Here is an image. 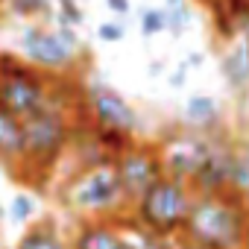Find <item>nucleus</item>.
Here are the masks:
<instances>
[{
    "label": "nucleus",
    "mask_w": 249,
    "mask_h": 249,
    "mask_svg": "<svg viewBox=\"0 0 249 249\" xmlns=\"http://www.w3.org/2000/svg\"><path fill=\"white\" fill-rule=\"evenodd\" d=\"M246 229L249 202H243L234 191L196 194L182 237L196 249H243Z\"/></svg>",
    "instance_id": "nucleus-1"
},
{
    "label": "nucleus",
    "mask_w": 249,
    "mask_h": 249,
    "mask_svg": "<svg viewBox=\"0 0 249 249\" xmlns=\"http://www.w3.org/2000/svg\"><path fill=\"white\" fill-rule=\"evenodd\" d=\"M194 188L182 179L164 176L159 185L147 191V196L138 202V220L147 226L153 237H170L185 231L191 205H194Z\"/></svg>",
    "instance_id": "nucleus-2"
},
{
    "label": "nucleus",
    "mask_w": 249,
    "mask_h": 249,
    "mask_svg": "<svg viewBox=\"0 0 249 249\" xmlns=\"http://www.w3.org/2000/svg\"><path fill=\"white\" fill-rule=\"evenodd\" d=\"M50 103L47 79L38 68L24 65L12 56H0V106L18 114L21 120L33 117Z\"/></svg>",
    "instance_id": "nucleus-3"
},
{
    "label": "nucleus",
    "mask_w": 249,
    "mask_h": 249,
    "mask_svg": "<svg viewBox=\"0 0 249 249\" xmlns=\"http://www.w3.org/2000/svg\"><path fill=\"white\" fill-rule=\"evenodd\" d=\"M65 199L71 202V208L76 211H88V214H100V211H111L117 208L123 199V185H120V173L114 161H97L91 167H85L65 191Z\"/></svg>",
    "instance_id": "nucleus-4"
},
{
    "label": "nucleus",
    "mask_w": 249,
    "mask_h": 249,
    "mask_svg": "<svg viewBox=\"0 0 249 249\" xmlns=\"http://www.w3.org/2000/svg\"><path fill=\"white\" fill-rule=\"evenodd\" d=\"M21 50H24L27 62L33 68H38L41 73H62V71H71L76 65V56H79L82 47H79L76 30L30 27V30H24Z\"/></svg>",
    "instance_id": "nucleus-5"
},
{
    "label": "nucleus",
    "mask_w": 249,
    "mask_h": 249,
    "mask_svg": "<svg viewBox=\"0 0 249 249\" xmlns=\"http://www.w3.org/2000/svg\"><path fill=\"white\" fill-rule=\"evenodd\" d=\"M71 138L68 117L50 103L24 120V159L36 164H53Z\"/></svg>",
    "instance_id": "nucleus-6"
},
{
    "label": "nucleus",
    "mask_w": 249,
    "mask_h": 249,
    "mask_svg": "<svg viewBox=\"0 0 249 249\" xmlns=\"http://www.w3.org/2000/svg\"><path fill=\"white\" fill-rule=\"evenodd\" d=\"M114 164H117V173H120L123 196L132 199V202H141L147 196V191L167 176L164 161H161V150L147 147V144H132L126 153H120L114 159Z\"/></svg>",
    "instance_id": "nucleus-7"
},
{
    "label": "nucleus",
    "mask_w": 249,
    "mask_h": 249,
    "mask_svg": "<svg viewBox=\"0 0 249 249\" xmlns=\"http://www.w3.org/2000/svg\"><path fill=\"white\" fill-rule=\"evenodd\" d=\"M217 135H205V132H194V129H185V132L173 135L164 147H159L161 161H164V173L191 185L194 176L199 173V167L205 164Z\"/></svg>",
    "instance_id": "nucleus-8"
},
{
    "label": "nucleus",
    "mask_w": 249,
    "mask_h": 249,
    "mask_svg": "<svg viewBox=\"0 0 249 249\" xmlns=\"http://www.w3.org/2000/svg\"><path fill=\"white\" fill-rule=\"evenodd\" d=\"M85 97H88V108L97 120V129L117 132V135H132L138 129V111L114 88H108L103 82H88Z\"/></svg>",
    "instance_id": "nucleus-9"
},
{
    "label": "nucleus",
    "mask_w": 249,
    "mask_h": 249,
    "mask_svg": "<svg viewBox=\"0 0 249 249\" xmlns=\"http://www.w3.org/2000/svg\"><path fill=\"white\" fill-rule=\"evenodd\" d=\"M211 27L220 41L234 44L249 27V0H208Z\"/></svg>",
    "instance_id": "nucleus-10"
},
{
    "label": "nucleus",
    "mask_w": 249,
    "mask_h": 249,
    "mask_svg": "<svg viewBox=\"0 0 249 249\" xmlns=\"http://www.w3.org/2000/svg\"><path fill=\"white\" fill-rule=\"evenodd\" d=\"M185 123L194 132H205V135H217L223 132V108L214 97L208 94H194L185 103Z\"/></svg>",
    "instance_id": "nucleus-11"
},
{
    "label": "nucleus",
    "mask_w": 249,
    "mask_h": 249,
    "mask_svg": "<svg viewBox=\"0 0 249 249\" xmlns=\"http://www.w3.org/2000/svg\"><path fill=\"white\" fill-rule=\"evenodd\" d=\"M220 73H223L231 94L249 91V47L243 41L229 44V50L220 56Z\"/></svg>",
    "instance_id": "nucleus-12"
},
{
    "label": "nucleus",
    "mask_w": 249,
    "mask_h": 249,
    "mask_svg": "<svg viewBox=\"0 0 249 249\" xmlns=\"http://www.w3.org/2000/svg\"><path fill=\"white\" fill-rule=\"evenodd\" d=\"M0 159H24V120L0 106Z\"/></svg>",
    "instance_id": "nucleus-13"
},
{
    "label": "nucleus",
    "mask_w": 249,
    "mask_h": 249,
    "mask_svg": "<svg viewBox=\"0 0 249 249\" xmlns=\"http://www.w3.org/2000/svg\"><path fill=\"white\" fill-rule=\"evenodd\" d=\"M73 249H138V246L108 226H85L79 231Z\"/></svg>",
    "instance_id": "nucleus-14"
},
{
    "label": "nucleus",
    "mask_w": 249,
    "mask_h": 249,
    "mask_svg": "<svg viewBox=\"0 0 249 249\" xmlns=\"http://www.w3.org/2000/svg\"><path fill=\"white\" fill-rule=\"evenodd\" d=\"M164 12H167V30L173 36H182L191 27V6L188 0H164Z\"/></svg>",
    "instance_id": "nucleus-15"
},
{
    "label": "nucleus",
    "mask_w": 249,
    "mask_h": 249,
    "mask_svg": "<svg viewBox=\"0 0 249 249\" xmlns=\"http://www.w3.org/2000/svg\"><path fill=\"white\" fill-rule=\"evenodd\" d=\"M18 249H65V246L56 237V231H50V229H33V231H27L21 237Z\"/></svg>",
    "instance_id": "nucleus-16"
},
{
    "label": "nucleus",
    "mask_w": 249,
    "mask_h": 249,
    "mask_svg": "<svg viewBox=\"0 0 249 249\" xmlns=\"http://www.w3.org/2000/svg\"><path fill=\"white\" fill-rule=\"evenodd\" d=\"M56 21H59V27L76 30V27L85 21L79 0H56Z\"/></svg>",
    "instance_id": "nucleus-17"
},
{
    "label": "nucleus",
    "mask_w": 249,
    "mask_h": 249,
    "mask_svg": "<svg viewBox=\"0 0 249 249\" xmlns=\"http://www.w3.org/2000/svg\"><path fill=\"white\" fill-rule=\"evenodd\" d=\"M164 30H167V12H164V6L161 9L147 6L141 12V33L144 36H156V33H164Z\"/></svg>",
    "instance_id": "nucleus-18"
},
{
    "label": "nucleus",
    "mask_w": 249,
    "mask_h": 249,
    "mask_svg": "<svg viewBox=\"0 0 249 249\" xmlns=\"http://www.w3.org/2000/svg\"><path fill=\"white\" fill-rule=\"evenodd\" d=\"M18 15H50L53 0H9Z\"/></svg>",
    "instance_id": "nucleus-19"
},
{
    "label": "nucleus",
    "mask_w": 249,
    "mask_h": 249,
    "mask_svg": "<svg viewBox=\"0 0 249 249\" xmlns=\"http://www.w3.org/2000/svg\"><path fill=\"white\" fill-rule=\"evenodd\" d=\"M36 211V202H33V196H27V194H18L15 199H12V217L21 223V220H27L30 214Z\"/></svg>",
    "instance_id": "nucleus-20"
},
{
    "label": "nucleus",
    "mask_w": 249,
    "mask_h": 249,
    "mask_svg": "<svg viewBox=\"0 0 249 249\" xmlns=\"http://www.w3.org/2000/svg\"><path fill=\"white\" fill-rule=\"evenodd\" d=\"M97 36H100L103 41L114 44V41H120V38H123V27H120V24H114V21H103V24L97 27Z\"/></svg>",
    "instance_id": "nucleus-21"
},
{
    "label": "nucleus",
    "mask_w": 249,
    "mask_h": 249,
    "mask_svg": "<svg viewBox=\"0 0 249 249\" xmlns=\"http://www.w3.org/2000/svg\"><path fill=\"white\" fill-rule=\"evenodd\" d=\"M106 6L114 12V15H129V0H106Z\"/></svg>",
    "instance_id": "nucleus-22"
},
{
    "label": "nucleus",
    "mask_w": 249,
    "mask_h": 249,
    "mask_svg": "<svg viewBox=\"0 0 249 249\" xmlns=\"http://www.w3.org/2000/svg\"><path fill=\"white\" fill-rule=\"evenodd\" d=\"M185 76H188V65H179V71L170 73V85L173 88H182L185 85Z\"/></svg>",
    "instance_id": "nucleus-23"
},
{
    "label": "nucleus",
    "mask_w": 249,
    "mask_h": 249,
    "mask_svg": "<svg viewBox=\"0 0 249 249\" xmlns=\"http://www.w3.org/2000/svg\"><path fill=\"white\" fill-rule=\"evenodd\" d=\"M185 65H188V71H191V68H199V65H202V53H199V50H194V53H188V59H185Z\"/></svg>",
    "instance_id": "nucleus-24"
},
{
    "label": "nucleus",
    "mask_w": 249,
    "mask_h": 249,
    "mask_svg": "<svg viewBox=\"0 0 249 249\" xmlns=\"http://www.w3.org/2000/svg\"><path fill=\"white\" fill-rule=\"evenodd\" d=\"M161 71H164V65H150V73H153V76H156V73H161Z\"/></svg>",
    "instance_id": "nucleus-25"
},
{
    "label": "nucleus",
    "mask_w": 249,
    "mask_h": 249,
    "mask_svg": "<svg viewBox=\"0 0 249 249\" xmlns=\"http://www.w3.org/2000/svg\"><path fill=\"white\" fill-rule=\"evenodd\" d=\"M240 41H243V44L249 47V27H246V33H243V38H240Z\"/></svg>",
    "instance_id": "nucleus-26"
},
{
    "label": "nucleus",
    "mask_w": 249,
    "mask_h": 249,
    "mask_svg": "<svg viewBox=\"0 0 249 249\" xmlns=\"http://www.w3.org/2000/svg\"><path fill=\"white\" fill-rule=\"evenodd\" d=\"M243 249H249V229H246V237H243Z\"/></svg>",
    "instance_id": "nucleus-27"
},
{
    "label": "nucleus",
    "mask_w": 249,
    "mask_h": 249,
    "mask_svg": "<svg viewBox=\"0 0 249 249\" xmlns=\"http://www.w3.org/2000/svg\"><path fill=\"white\" fill-rule=\"evenodd\" d=\"M179 249H196V246H191V243H182V246H179Z\"/></svg>",
    "instance_id": "nucleus-28"
},
{
    "label": "nucleus",
    "mask_w": 249,
    "mask_h": 249,
    "mask_svg": "<svg viewBox=\"0 0 249 249\" xmlns=\"http://www.w3.org/2000/svg\"><path fill=\"white\" fill-rule=\"evenodd\" d=\"M0 214H3V211H0Z\"/></svg>",
    "instance_id": "nucleus-29"
},
{
    "label": "nucleus",
    "mask_w": 249,
    "mask_h": 249,
    "mask_svg": "<svg viewBox=\"0 0 249 249\" xmlns=\"http://www.w3.org/2000/svg\"><path fill=\"white\" fill-rule=\"evenodd\" d=\"M205 3H208V0H205Z\"/></svg>",
    "instance_id": "nucleus-30"
}]
</instances>
